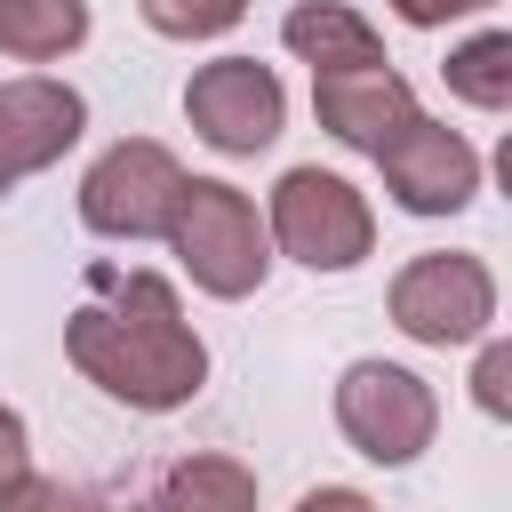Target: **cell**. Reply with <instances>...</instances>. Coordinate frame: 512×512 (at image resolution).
I'll return each mask as SVG.
<instances>
[{"label": "cell", "instance_id": "cell-1", "mask_svg": "<svg viewBox=\"0 0 512 512\" xmlns=\"http://www.w3.org/2000/svg\"><path fill=\"white\" fill-rule=\"evenodd\" d=\"M64 360L144 416H168L208 384V344L160 272H96V296L64 320Z\"/></svg>", "mask_w": 512, "mask_h": 512}, {"label": "cell", "instance_id": "cell-2", "mask_svg": "<svg viewBox=\"0 0 512 512\" xmlns=\"http://www.w3.org/2000/svg\"><path fill=\"white\" fill-rule=\"evenodd\" d=\"M168 248L184 256L192 288H200V296H224V304L256 296L264 272H272L264 216H256V200H248L240 184H224V176H184L176 216H168Z\"/></svg>", "mask_w": 512, "mask_h": 512}, {"label": "cell", "instance_id": "cell-3", "mask_svg": "<svg viewBox=\"0 0 512 512\" xmlns=\"http://www.w3.org/2000/svg\"><path fill=\"white\" fill-rule=\"evenodd\" d=\"M264 240L280 256H296L304 272H352L376 248V216L360 200V184H344L336 168H288L272 184L264 208Z\"/></svg>", "mask_w": 512, "mask_h": 512}, {"label": "cell", "instance_id": "cell-4", "mask_svg": "<svg viewBox=\"0 0 512 512\" xmlns=\"http://www.w3.org/2000/svg\"><path fill=\"white\" fill-rule=\"evenodd\" d=\"M336 432L368 456V464H416L424 448H432V432H440V400H432V384L416 376V368H400V360H352L344 376H336Z\"/></svg>", "mask_w": 512, "mask_h": 512}, {"label": "cell", "instance_id": "cell-5", "mask_svg": "<svg viewBox=\"0 0 512 512\" xmlns=\"http://www.w3.org/2000/svg\"><path fill=\"white\" fill-rule=\"evenodd\" d=\"M384 304H392V328L408 344L448 352V344L488 336V320H496V272L480 256H464V248H432V256H408L392 272Z\"/></svg>", "mask_w": 512, "mask_h": 512}, {"label": "cell", "instance_id": "cell-6", "mask_svg": "<svg viewBox=\"0 0 512 512\" xmlns=\"http://www.w3.org/2000/svg\"><path fill=\"white\" fill-rule=\"evenodd\" d=\"M176 192H184L176 152L152 144V136H120V144L80 176V224L104 232V240H168Z\"/></svg>", "mask_w": 512, "mask_h": 512}, {"label": "cell", "instance_id": "cell-7", "mask_svg": "<svg viewBox=\"0 0 512 512\" xmlns=\"http://www.w3.org/2000/svg\"><path fill=\"white\" fill-rule=\"evenodd\" d=\"M184 120L200 144H216L224 160H256L280 120H288V96H280V72L256 64V56H216L184 80Z\"/></svg>", "mask_w": 512, "mask_h": 512}, {"label": "cell", "instance_id": "cell-8", "mask_svg": "<svg viewBox=\"0 0 512 512\" xmlns=\"http://www.w3.org/2000/svg\"><path fill=\"white\" fill-rule=\"evenodd\" d=\"M376 168H384V192H392L408 216H456V208H472V192H480V152H472L448 120H424V112L376 152Z\"/></svg>", "mask_w": 512, "mask_h": 512}, {"label": "cell", "instance_id": "cell-9", "mask_svg": "<svg viewBox=\"0 0 512 512\" xmlns=\"http://www.w3.org/2000/svg\"><path fill=\"white\" fill-rule=\"evenodd\" d=\"M80 128H88L80 88L40 80V72L32 80H0V192H16L24 176L56 168L80 144Z\"/></svg>", "mask_w": 512, "mask_h": 512}, {"label": "cell", "instance_id": "cell-10", "mask_svg": "<svg viewBox=\"0 0 512 512\" xmlns=\"http://www.w3.org/2000/svg\"><path fill=\"white\" fill-rule=\"evenodd\" d=\"M312 112H320V128L336 136V144H352V152H384L408 120H416V88L392 72V64H376V72H320L312 80Z\"/></svg>", "mask_w": 512, "mask_h": 512}, {"label": "cell", "instance_id": "cell-11", "mask_svg": "<svg viewBox=\"0 0 512 512\" xmlns=\"http://www.w3.org/2000/svg\"><path fill=\"white\" fill-rule=\"evenodd\" d=\"M280 40H288V56L312 64V80L320 72H376V64H392L384 56V32L360 8H344V0H296L280 16Z\"/></svg>", "mask_w": 512, "mask_h": 512}, {"label": "cell", "instance_id": "cell-12", "mask_svg": "<svg viewBox=\"0 0 512 512\" xmlns=\"http://www.w3.org/2000/svg\"><path fill=\"white\" fill-rule=\"evenodd\" d=\"M128 512H256V472L240 456H176Z\"/></svg>", "mask_w": 512, "mask_h": 512}, {"label": "cell", "instance_id": "cell-13", "mask_svg": "<svg viewBox=\"0 0 512 512\" xmlns=\"http://www.w3.org/2000/svg\"><path fill=\"white\" fill-rule=\"evenodd\" d=\"M88 40V0H0V56L56 64Z\"/></svg>", "mask_w": 512, "mask_h": 512}, {"label": "cell", "instance_id": "cell-14", "mask_svg": "<svg viewBox=\"0 0 512 512\" xmlns=\"http://www.w3.org/2000/svg\"><path fill=\"white\" fill-rule=\"evenodd\" d=\"M448 96H464L472 112H504L512 104V32H472L464 48H448Z\"/></svg>", "mask_w": 512, "mask_h": 512}, {"label": "cell", "instance_id": "cell-15", "mask_svg": "<svg viewBox=\"0 0 512 512\" xmlns=\"http://www.w3.org/2000/svg\"><path fill=\"white\" fill-rule=\"evenodd\" d=\"M136 16L160 32V40H216L248 16V0H136Z\"/></svg>", "mask_w": 512, "mask_h": 512}, {"label": "cell", "instance_id": "cell-16", "mask_svg": "<svg viewBox=\"0 0 512 512\" xmlns=\"http://www.w3.org/2000/svg\"><path fill=\"white\" fill-rule=\"evenodd\" d=\"M0 512H112L104 496H88L80 480H56V472H24L8 496H0Z\"/></svg>", "mask_w": 512, "mask_h": 512}, {"label": "cell", "instance_id": "cell-17", "mask_svg": "<svg viewBox=\"0 0 512 512\" xmlns=\"http://www.w3.org/2000/svg\"><path fill=\"white\" fill-rule=\"evenodd\" d=\"M504 376H512V344H480V368H472V400H480L488 416H504V408H512Z\"/></svg>", "mask_w": 512, "mask_h": 512}, {"label": "cell", "instance_id": "cell-18", "mask_svg": "<svg viewBox=\"0 0 512 512\" xmlns=\"http://www.w3.org/2000/svg\"><path fill=\"white\" fill-rule=\"evenodd\" d=\"M24 472H32V440H24V416L0 400V496H8Z\"/></svg>", "mask_w": 512, "mask_h": 512}, {"label": "cell", "instance_id": "cell-19", "mask_svg": "<svg viewBox=\"0 0 512 512\" xmlns=\"http://www.w3.org/2000/svg\"><path fill=\"white\" fill-rule=\"evenodd\" d=\"M400 24H416V32H440L448 16H472V8H496V0H384Z\"/></svg>", "mask_w": 512, "mask_h": 512}, {"label": "cell", "instance_id": "cell-20", "mask_svg": "<svg viewBox=\"0 0 512 512\" xmlns=\"http://www.w3.org/2000/svg\"><path fill=\"white\" fill-rule=\"evenodd\" d=\"M296 512H376L360 488H312V496H296Z\"/></svg>", "mask_w": 512, "mask_h": 512}]
</instances>
